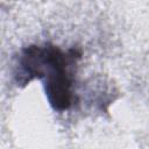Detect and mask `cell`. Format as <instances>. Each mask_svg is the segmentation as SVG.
<instances>
[{"label":"cell","mask_w":149,"mask_h":149,"mask_svg":"<svg viewBox=\"0 0 149 149\" xmlns=\"http://www.w3.org/2000/svg\"><path fill=\"white\" fill-rule=\"evenodd\" d=\"M80 58L81 51L77 48L64 50L48 42L26 45L14 58V83L23 87L34 79L42 80L51 108L56 112H65L76 100L73 86Z\"/></svg>","instance_id":"obj_1"}]
</instances>
